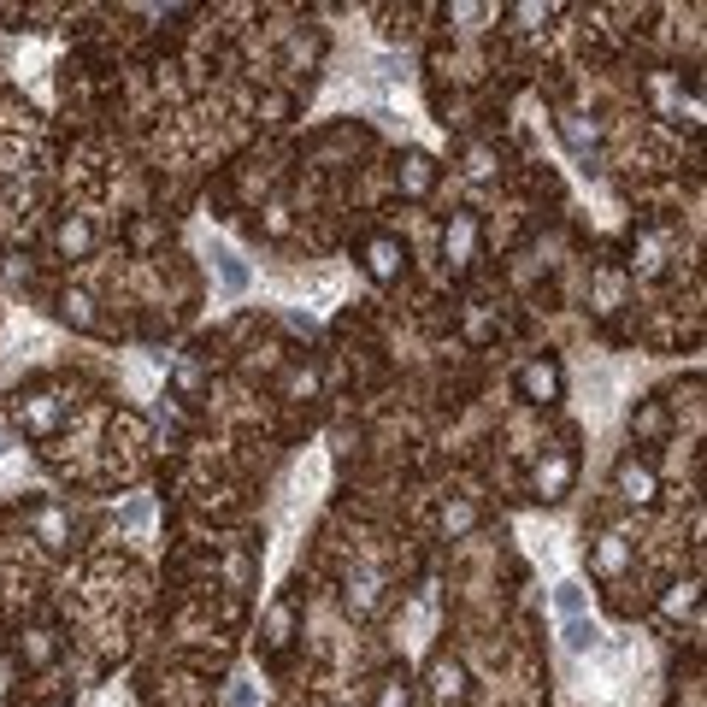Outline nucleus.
Returning <instances> with one entry per match:
<instances>
[{"instance_id":"8","label":"nucleus","mask_w":707,"mask_h":707,"mask_svg":"<svg viewBox=\"0 0 707 707\" xmlns=\"http://www.w3.org/2000/svg\"><path fill=\"white\" fill-rule=\"evenodd\" d=\"M224 707H254V678H236V690L224 695Z\"/></svg>"},{"instance_id":"9","label":"nucleus","mask_w":707,"mask_h":707,"mask_svg":"<svg viewBox=\"0 0 707 707\" xmlns=\"http://www.w3.org/2000/svg\"><path fill=\"white\" fill-rule=\"evenodd\" d=\"M384 707H407V690H395V678H389V695H384Z\"/></svg>"},{"instance_id":"2","label":"nucleus","mask_w":707,"mask_h":707,"mask_svg":"<svg viewBox=\"0 0 707 707\" xmlns=\"http://www.w3.org/2000/svg\"><path fill=\"white\" fill-rule=\"evenodd\" d=\"M619 496L625 501H648L655 496V471L648 466H619Z\"/></svg>"},{"instance_id":"5","label":"nucleus","mask_w":707,"mask_h":707,"mask_svg":"<svg viewBox=\"0 0 707 707\" xmlns=\"http://www.w3.org/2000/svg\"><path fill=\"white\" fill-rule=\"evenodd\" d=\"M554 608L566 613V619H583V590L578 583H554Z\"/></svg>"},{"instance_id":"7","label":"nucleus","mask_w":707,"mask_h":707,"mask_svg":"<svg viewBox=\"0 0 707 707\" xmlns=\"http://www.w3.org/2000/svg\"><path fill=\"white\" fill-rule=\"evenodd\" d=\"M525 389H531V395H554V372H548V366H531V372H525Z\"/></svg>"},{"instance_id":"6","label":"nucleus","mask_w":707,"mask_h":707,"mask_svg":"<svg viewBox=\"0 0 707 707\" xmlns=\"http://www.w3.org/2000/svg\"><path fill=\"white\" fill-rule=\"evenodd\" d=\"M401 183H407L413 195H424V189H431V160H424V153H413L407 172H401Z\"/></svg>"},{"instance_id":"1","label":"nucleus","mask_w":707,"mask_h":707,"mask_svg":"<svg viewBox=\"0 0 707 707\" xmlns=\"http://www.w3.org/2000/svg\"><path fill=\"white\" fill-rule=\"evenodd\" d=\"M212 260H219V277H224V289H248V265H242V254L236 248H224V242H212Z\"/></svg>"},{"instance_id":"3","label":"nucleus","mask_w":707,"mask_h":707,"mask_svg":"<svg viewBox=\"0 0 707 707\" xmlns=\"http://www.w3.org/2000/svg\"><path fill=\"white\" fill-rule=\"evenodd\" d=\"M372 272L377 277H395L401 272V248L389 242V236H377V242H372Z\"/></svg>"},{"instance_id":"4","label":"nucleus","mask_w":707,"mask_h":707,"mask_svg":"<svg viewBox=\"0 0 707 707\" xmlns=\"http://www.w3.org/2000/svg\"><path fill=\"white\" fill-rule=\"evenodd\" d=\"M596 625H583V619H566V648L572 655H590V648H596Z\"/></svg>"}]
</instances>
